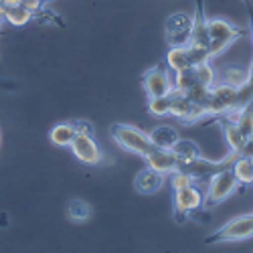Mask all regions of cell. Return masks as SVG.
Returning <instances> with one entry per match:
<instances>
[{"label":"cell","instance_id":"obj_33","mask_svg":"<svg viewBox=\"0 0 253 253\" xmlns=\"http://www.w3.org/2000/svg\"><path fill=\"white\" fill-rule=\"evenodd\" d=\"M41 2H43V4H47V2H51V0H41Z\"/></svg>","mask_w":253,"mask_h":253},{"label":"cell","instance_id":"obj_12","mask_svg":"<svg viewBox=\"0 0 253 253\" xmlns=\"http://www.w3.org/2000/svg\"><path fill=\"white\" fill-rule=\"evenodd\" d=\"M146 160V166L152 168V170L160 172V174H170L174 170H178V156L172 152V150H168V148H156V146H152L150 152L144 156Z\"/></svg>","mask_w":253,"mask_h":253},{"label":"cell","instance_id":"obj_32","mask_svg":"<svg viewBox=\"0 0 253 253\" xmlns=\"http://www.w3.org/2000/svg\"><path fill=\"white\" fill-rule=\"evenodd\" d=\"M4 8H6V6H4V0H0V16H2V12H4Z\"/></svg>","mask_w":253,"mask_h":253},{"label":"cell","instance_id":"obj_31","mask_svg":"<svg viewBox=\"0 0 253 253\" xmlns=\"http://www.w3.org/2000/svg\"><path fill=\"white\" fill-rule=\"evenodd\" d=\"M247 10H249V20H251V37H253V12H251L249 6H247Z\"/></svg>","mask_w":253,"mask_h":253},{"label":"cell","instance_id":"obj_9","mask_svg":"<svg viewBox=\"0 0 253 253\" xmlns=\"http://www.w3.org/2000/svg\"><path fill=\"white\" fill-rule=\"evenodd\" d=\"M203 191L193 182L184 188H178L174 191V217H176V223H182L184 217H188L195 211H199L203 207Z\"/></svg>","mask_w":253,"mask_h":253},{"label":"cell","instance_id":"obj_17","mask_svg":"<svg viewBox=\"0 0 253 253\" xmlns=\"http://www.w3.org/2000/svg\"><path fill=\"white\" fill-rule=\"evenodd\" d=\"M65 213H67V219L71 223H77L79 225V223L89 221L93 209H91V205L87 201H83V199H71L67 203V207H65Z\"/></svg>","mask_w":253,"mask_h":253},{"label":"cell","instance_id":"obj_15","mask_svg":"<svg viewBox=\"0 0 253 253\" xmlns=\"http://www.w3.org/2000/svg\"><path fill=\"white\" fill-rule=\"evenodd\" d=\"M164 63H166V67L172 69L174 73L176 71H182L186 67H193L191 51H188L186 45H182V47H170V49H168V53H166Z\"/></svg>","mask_w":253,"mask_h":253},{"label":"cell","instance_id":"obj_19","mask_svg":"<svg viewBox=\"0 0 253 253\" xmlns=\"http://www.w3.org/2000/svg\"><path fill=\"white\" fill-rule=\"evenodd\" d=\"M75 126L73 124H57L51 128L49 132V140L59 146V148H65V146H71L73 138H75Z\"/></svg>","mask_w":253,"mask_h":253},{"label":"cell","instance_id":"obj_35","mask_svg":"<svg viewBox=\"0 0 253 253\" xmlns=\"http://www.w3.org/2000/svg\"><path fill=\"white\" fill-rule=\"evenodd\" d=\"M243 2H245V4H247V6H249V0H243Z\"/></svg>","mask_w":253,"mask_h":253},{"label":"cell","instance_id":"obj_6","mask_svg":"<svg viewBox=\"0 0 253 253\" xmlns=\"http://www.w3.org/2000/svg\"><path fill=\"white\" fill-rule=\"evenodd\" d=\"M170 116H174L182 126H193V124L207 118V110H205V105L188 99L184 93L172 89V93H170Z\"/></svg>","mask_w":253,"mask_h":253},{"label":"cell","instance_id":"obj_10","mask_svg":"<svg viewBox=\"0 0 253 253\" xmlns=\"http://www.w3.org/2000/svg\"><path fill=\"white\" fill-rule=\"evenodd\" d=\"M69 148H71L73 156L79 162H83V164L95 166V164H101L103 162V152L99 148L97 140L93 138V134H79L77 132Z\"/></svg>","mask_w":253,"mask_h":253},{"label":"cell","instance_id":"obj_22","mask_svg":"<svg viewBox=\"0 0 253 253\" xmlns=\"http://www.w3.org/2000/svg\"><path fill=\"white\" fill-rule=\"evenodd\" d=\"M247 103H253V61L247 69V79L241 87H237V110L245 108Z\"/></svg>","mask_w":253,"mask_h":253},{"label":"cell","instance_id":"obj_7","mask_svg":"<svg viewBox=\"0 0 253 253\" xmlns=\"http://www.w3.org/2000/svg\"><path fill=\"white\" fill-rule=\"evenodd\" d=\"M142 87H144V91H146L148 97H158V95L172 93L174 85H172L170 73H168V67H166L164 61H160L158 65H154L152 69H148L142 75Z\"/></svg>","mask_w":253,"mask_h":253},{"label":"cell","instance_id":"obj_20","mask_svg":"<svg viewBox=\"0 0 253 253\" xmlns=\"http://www.w3.org/2000/svg\"><path fill=\"white\" fill-rule=\"evenodd\" d=\"M231 170H233L239 184H253V164L247 156H237L235 162L231 164Z\"/></svg>","mask_w":253,"mask_h":253},{"label":"cell","instance_id":"obj_34","mask_svg":"<svg viewBox=\"0 0 253 253\" xmlns=\"http://www.w3.org/2000/svg\"><path fill=\"white\" fill-rule=\"evenodd\" d=\"M247 158H249V160H251V164H253V154H251V156H247Z\"/></svg>","mask_w":253,"mask_h":253},{"label":"cell","instance_id":"obj_26","mask_svg":"<svg viewBox=\"0 0 253 253\" xmlns=\"http://www.w3.org/2000/svg\"><path fill=\"white\" fill-rule=\"evenodd\" d=\"M235 124L247 138H253V103H247L245 108H241Z\"/></svg>","mask_w":253,"mask_h":253},{"label":"cell","instance_id":"obj_29","mask_svg":"<svg viewBox=\"0 0 253 253\" xmlns=\"http://www.w3.org/2000/svg\"><path fill=\"white\" fill-rule=\"evenodd\" d=\"M6 225H8V215L0 213V227H6Z\"/></svg>","mask_w":253,"mask_h":253},{"label":"cell","instance_id":"obj_14","mask_svg":"<svg viewBox=\"0 0 253 253\" xmlns=\"http://www.w3.org/2000/svg\"><path fill=\"white\" fill-rule=\"evenodd\" d=\"M221 128H223V134H225V140L229 144V150L235 152L237 156L243 154L245 150V144H247V136L237 128L235 122H219Z\"/></svg>","mask_w":253,"mask_h":253},{"label":"cell","instance_id":"obj_28","mask_svg":"<svg viewBox=\"0 0 253 253\" xmlns=\"http://www.w3.org/2000/svg\"><path fill=\"white\" fill-rule=\"evenodd\" d=\"M73 126H75V132L79 134H93V126L87 120H75Z\"/></svg>","mask_w":253,"mask_h":253},{"label":"cell","instance_id":"obj_3","mask_svg":"<svg viewBox=\"0 0 253 253\" xmlns=\"http://www.w3.org/2000/svg\"><path fill=\"white\" fill-rule=\"evenodd\" d=\"M207 180H209V188H207V195H205V201H203L205 209H213L219 203L227 201L239 186L233 170H231V166L223 168V170H219L215 174H211Z\"/></svg>","mask_w":253,"mask_h":253},{"label":"cell","instance_id":"obj_4","mask_svg":"<svg viewBox=\"0 0 253 253\" xmlns=\"http://www.w3.org/2000/svg\"><path fill=\"white\" fill-rule=\"evenodd\" d=\"M253 237V213L251 215H241V217H233L231 221H227L225 225H221L215 233H211L209 237H205L207 245H215V243H233V241H243Z\"/></svg>","mask_w":253,"mask_h":253},{"label":"cell","instance_id":"obj_2","mask_svg":"<svg viewBox=\"0 0 253 253\" xmlns=\"http://www.w3.org/2000/svg\"><path fill=\"white\" fill-rule=\"evenodd\" d=\"M247 31L233 27L225 18H211L209 20V57L213 61L219 57L229 45H233L239 37H245Z\"/></svg>","mask_w":253,"mask_h":253},{"label":"cell","instance_id":"obj_8","mask_svg":"<svg viewBox=\"0 0 253 253\" xmlns=\"http://www.w3.org/2000/svg\"><path fill=\"white\" fill-rule=\"evenodd\" d=\"M193 31V16H188L184 12H174L166 18L164 33H166V43L168 47H182L188 45Z\"/></svg>","mask_w":253,"mask_h":253},{"label":"cell","instance_id":"obj_30","mask_svg":"<svg viewBox=\"0 0 253 253\" xmlns=\"http://www.w3.org/2000/svg\"><path fill=\"white\" fill-rule=\"evenodd\" d=\"M20 2H23V0H4V6H16Z\"/></svg>","mask_w":253,"mask_h":253},{"label":"cell","instance_id":"obj_11","mask_svg":"<svg viewBox=\"0 0 253 253\" xmlns=\"http://www.w3.org/2000/svg\"><path fill=\"white\" fill-rule=\"evenodd\" d=\"M195 16H193V31L188 39V47L195 51H207L209 53V18L205 16L203 0H195Z\"/></svg>","mask_w":253,"mask_h":253},{"label":"cell","instance_id":"obj_25","mask_svg":"<svg viewBox=\"0 0 253 253\" xmlns=\"http://www.w3.org/2000/svg\"><path fill=\"white\" fill-rule=\"evenodd\" d=\"M195 73H197L199 83H203V85H207V87H213L215 83H217V71L213 69V65H211V61L197 63V65H195Z\"/></svg>","mask_w":253,"mask_h":253},{"label":"cell","instance_id":"obj_5","mask_svg":"<svg viewBox=\"0 0 253 253\" xmlns=\"http://www.w3.org/2000/svg\"><path fill=\"white\" fill-rule=\"evenodd\" d=\"M229 110H237V87L227 85V83L217 81L209 93V101H207V118L213 122L215 118L227 114Z\"/></svg>","mask_w":253,"mask_h":253},{"label":"cell","instance_id":"obj_1","mask_svg":"<svg viewBox=\"0 0 253 253\" xmlns=\"http://www.w3.org/2000/svg\"><path fill=\"white\" fill-rule=\"evenodd\" d=\"M110 132H112V138L116 140V144L120 146V148L128 150L132 154H138V156H146L150 152L152 148V140L150 136L142 132L140 128H136V126H130V124H112L110 126Z\"/></svg>","mask_w":253,"mask_h":253},{"label":"cell","instance_id":"obj_24","mask_svg":"<svg viewBox=\"0 0 253 253\" xmlns=\"http://www.w3.org/2000/svg\"><path fill=\"white\" fill-rule=\"evenodd\" d=\"M148 112H150V116H156V118L170 116V93L158 95V97H148Z\"/></svg>","mask_w":253,"mask_h":253},{"label":"cell","instance_id":"obj_23","mask_svg":"<svg viewBox=\"0 0 253 253\" xmlns=\"http://www.w3.org/2000/svg\"><path fill=\"white\" fill-rule=\"evenodd\" d=\"M245 79H247V71L241 67H225L217 77V81L227 83V85H233V87H241L245 83Z\"/></svg>","mask_w":253,"mask_h":253},{"label":"cell","instance_id":"obj_16","mask_svg":"<svg viewBox=\"0 0 253 253\" xmlns=\"http://www.w3.org/2000/svg\"><path fill=\"white\" fill-rule=\"evenodd\" d=\"M148 136L152 140V146H156V148H168L170 150L172 146L178 142V132L172 128V126H156Z\"/></svg>","mask_w":253,"mask_h":253},{"label":"cell","instance_id":"obj_13","mask_svg":"<svg viewBox=\"0 0 253 253\" xmlns=\"http://www.w3.org/2000/svg\"><path fill=\"white\" fill-rule=\"evenodd\" d=\"M162 184H164V174L152 170L148 166L134 176V188L140 195H154L160 191Z\"/></svg>","mask_w":253,"mask_h":253},{"label":"cell","instance_id":"obj_27","mask_svg":"<svg viewBox=\"0 0 253 253\" xmlns=\"http://www.w3.org/2000/svg\"><path fill=\"white\" fill-rule=\"evenodd\" d=\"M193 182H197L191 174L188 172H184V170H174V172H170V184H172V188L174 191H178V188H184V186H188V184H193Z\"/></svg>","mask_w":253,"mask_h":253},{"label":"cell","instance_id":"obj_18","mask_svg":"<svg viewBox=\"0 0 253 253\" xmlns=\"http://www.w3.org/2000/svg\"><path fill=\"white\" fill-rule=\"evenodd\" d=\"M33 16H35V12L29 10V8L23 6V4L6 6L4 12H2V20H4V23H8V25H12V27H23V25L31 23Z\"/></svg>","mask_w":253,"mask_h":253},{"label":"cell","instance_id":"obj_21","mask_svg":"<svg viewBox=\"0 0 253 253\" xmlns=\"http://www.w3.org/2000/svg\"><path fill=\"white\" fill-rule=\"evenodd\" d=\"M170 150L178 156L180 162H182V160H193V158L203 156L201 146H199L197 142H193V140H184V138H178V142L172 146Z\"/></svg>","mask_w":253,"mask_h":253}]
</instances>
